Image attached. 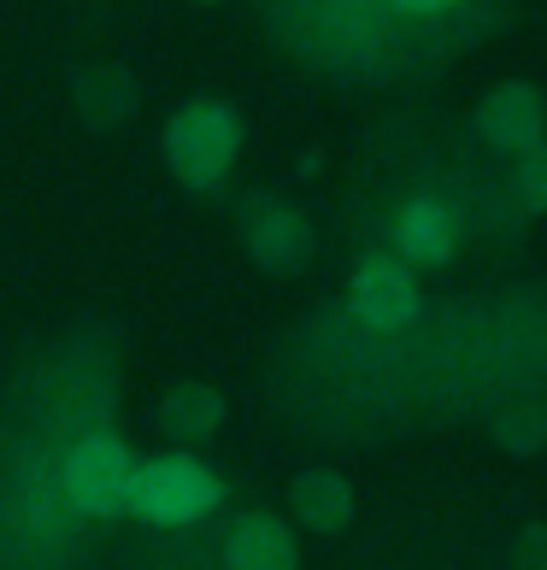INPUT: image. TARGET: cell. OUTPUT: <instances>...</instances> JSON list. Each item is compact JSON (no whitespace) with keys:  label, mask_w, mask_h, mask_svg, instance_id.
<instances>
[{"label":"cell","mask_w":547,"mask_h":570,"mask_svg":"<svg viewBox=\"0 0 547 570\" xmlns=\"http://www.w3.org/2000/svg\"><path fill=\"white\" fill-rule=\"evenodd\" d=\"M242 141H247L242 112L229 107V100L195 95L165 118L159 154H165V171H172L188 195H213V188H224V177L236 171Z\"/></svg>","instance_id":"cell-1"},{"label":"cell","mask_w":547,"mask_h":570,"mask_svg":"<svg viewBox=\"0 0 547 570\" xmlns=\"http://www.w3.org/2000/svg\"><path fill=\"white\" fill-rule=\"evenodd\" d=\"M130 482L136 453L118 430H82L59 453V494L77 518H130Z\"/></svg>","instance_id":"cell-2"},{"label":"cell","mask_w":547,"mask_h":570,"mask_svg":"<svg viewBox=\"0 0 547 570\" xmlns=\"http://www.w3.org/2000/svg\"><path fill=\"white\" fill-rule=\"evenodd\" d=\"M224 505V476L213 464H201L195 453H159L136 464L130 482V512L154 530H183V523H201Z\"/></svg>","instance_id":"cell-3"},{"label":"cell","mask_w":547,"mask_h":570,"mask_svg":"<svg viewBox=\"0 0 547 570\" xmlns=\"http://www.w3.org/2000/svg\"><path fill=\"white\" fill-rule=\"evenodd\" d=\"M236 236H242V253L265 271V277H301V271L319 259V229H312V218L301 206H289L283 195H271V188L242 195Z\"/></svg>","instance_id":"cell-4"},{"label":"cell","mask_w":547,"mask_h":570,"mask_svg":"<svg viewBox=\"0 0 547 570\" xmlns=\"http://www.w3.org/2000/svg\"><path fill=\"white\" fill-rule=\"evenodd\" d=\"M418 306H424V294H418V277H412L407 259H394V253H365V259L353 265V277H348L353 324H365L371 335H394L418 318Z\"/></svg>","instance_id":"cell-5"},{"label":"cell","mask_w":547,"mask_h":570,"mask_svg":"<svg viewBox=\"0 0 547 570\" xmlns=\"http://www.w3.org/2000/svg\"><path fill=\"white\" fill-rule=\"evenodd\" d=\"M477 136L495 147V154H530L536 141H547V95L536 89V82H524V77H507V82H495L489 95L477 100Z\"/></svg>","instance_id":"cell-6"},{"label":"cell","mask_w":547,"mask_h":570,"mask_svg":"<svg viewBox=\"0 0 547 570\" xmlns=\"http://www.w3.org/2000/svg\"><path fill=\"white\" fill-rule=\"evenodd\" d=\"M71 107L95 136H113L136 118L141 82H136L130 66H118V59H89V66L71 71Z\"/></svg>","instance_id":"cell-7"},{"label":"cell","mask_w":547,"mask_h":570,"mask_svg":"<svg viewBox=\"0 0 547 570\" xmlns=\"http://www.w3.org/2000/svg\"><path fill=\"white\" fill-rule=\"evenodd\" d=\"M459 253V218L436 195H412L394 213V259H407L412 271H441Z\"/></svg>","instance_id":"cell-8"},{"label":"cell","mask_w":547,"mask_h":570,"mask_svg":"<svg viewBox=\"0 0 547 570\" xmlns=\"http://www.w3.org/2000/svg\"><path fill=\"white\" fill-rule=\"evenodd\" d=\"M353 512H360V500H353V482L342 471H330V464H312L289 482V518L301 523L306 535H342Z\"/></svg>","instance_id":"cell-9"},{"label":"cell","mask_w":547,"mask_h":570,"mask_svg":"<svg viewBox=\"0 0 547 570\" xmlns=\"http://www.w3.org/2000/svg\"><path fill=\"white\" fill-rule=\"evenodd\" d=\"M224 570H301V541L277 512H242L224 530Z\"/></svg>","instance_id":"cell-10"},{"label":"cell","mask_w":547,"mask_h":570,"mask_svg":"<svg viewBox=\"0 0 547 570\" xmlns=\"http://www.w3.org/2000/svg\"><path fill=\"white\" fill-rule=\"evenodd\" d=\"M224 417H229L224 394L213 383H195V376H188V383H172L159 394L154 424H159L165 441H177V448L188 453V448H201V441H213L224 430Z\"/></svg>","instance_id":"cell-11"},{"label":"cell","mask_w":547,"mask_h":570,"mask_svg":"<svg viewBox=\"0 0 547 570\" xmlns=\"http://www.w3.org/2000/svg\"><path fill=\"white\" fill-rule=\"evenodd\" d=\"M489 441L512 459H536L547 448V394L541 389H512L489 406Z\"/></svg>","instance_id":"cell-12"},{"label":"cell","mask_w":547,"mask_h":570,"mask_svg":"<svg viewBox=\"0 0 547 570\" xmlns=\"http://www.w3.org/2000/svg\"><path fill=\"white\" fill-rule=\"evenodd\" d=\"M512 200L524 213H547V141L512 159Z\"/></svg>","instance_id":"cell-13"},{"label":"cell","mask_w":547,"mask_h":570,"mask_svg":"<svg viewBox=\"0 0 547 570\" xmlns=\"http://www.w3.org/2000/svg\"><path fill=\"white\" fill-rule=\"evenodd\" d=\"M507 564L512 570H547V518L518 523V535L507 547Z\"/></svg>","instance_id":"cell-14"},{"label":"cell","mask_w":547,"mask_h":570,"mask_svg":"<svg viewBox=\"0 0 547 570\" xmlns=\"http://www.w3.org/2000/svg\"><path fill=\"white\" fill-rule=\"evenodd\" d=\"M394 12H448V7H459V0H389Z\"/></svg>","instance_id":"cell-15"},{"label":"cell","mask_w":547,"mask_h":570,"mask_svg":"<svg viewBox=\"0 0 547 570\" xmlns=\"http://www.w3.org/2000/svg\"><path fill=\"white\" fill-rule=\"evenodd\" d=\"M195 7H218V0H195Z\"/></svg>","instance_id":"cell-16"}]
</instances>
